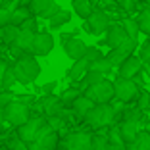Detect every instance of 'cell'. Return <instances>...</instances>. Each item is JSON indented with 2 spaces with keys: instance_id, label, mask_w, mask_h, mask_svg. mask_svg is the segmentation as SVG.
<instances>
[{
  "instance_id": "cell-1",
  "label": "cell",
  "mask_w": 150,
  "mask_h": 150,
  "mask_svg": "<svg viewBox=\"0 0 150 150\" xmlns=\"http://www.w3.org/2000/svg\"><path fill=\"white\" fill-rule=\"evenodd\" d=\"M12 69L16 73V79L21 85H31L39 79L40 64H39V60H35V56H21L13 62Z\"/></svg>"
},
{
  "instance_id": "cell-2",
  "label": "cell",
  "mask_w": 150,
  "mask_h": 150,
  "mask_svg": "<svg viewBox=\"0 0 150 150\" xmlns=\"http://www.w3.org/2000/svg\"><path fill=\"white\" fill-rule=\"evenodd\" d=\"M88 127L93 129H104V127H112L115 125V110L114 104H96L93 110L88 112V115L85 117Z\"/></svg>"
},
{
  "instance_id": "cell-3",
  "label": "cell",
  "mask_w": 150,
  "mask_h": 150,
  "mask_svg": "<svg viewBox=\"0 0 150 150\" xmlns=\"http://www.w3.org/2000/svg\"><path fill=\"white\" fill-rule=\"evenodd\" d=\"M31 119V110H29V98H19L6 106V121L13 127H21Z\"/></svg>"
},
{
  "instance_id": "cell-4",
  "label": "cell",
  "mask_w": 150,
  "mask_h": 150,
  "mask_svg": "<svg viewBox=\"0 0 150 150\" xmlns=\"http://www.w3.org/2000/svg\"><path fill=\"white\" fill-rule=\"evenodd\" d=\"M85 94H87L94 104H110L112 98H115V85L112 81L104 79L100 83L93 85V87L85 88Z\"/></svg>"
},
{
  "instance_id": "cell-5",
  "label": "cell",
  "mask_w": 150,
  "mask_h": 150,
  "mask_svg": "<svg viewBox=\"0 0 150 150\" xmlns=\"http://www.w3.org/2000/svg\"><path fill=\"white\" fill-rule=\"evenodd\" d=\"M114 85H115V98L119 102H123V104L137 100L139 94H141V87L133 79H125V77H119L117 75V79L114 81Z\"/></svg>"
},
{
  "instance_id": "cell-6",
  "label": "cell",
  "mask_w": 150,
  "mask_h": 150,
  "mask_svg": "<svg viewBox=\"0 0 150 150\" xmlns=\"http://www.w3.org/2000/svg\"><path fill=\"white\" fill-rule=\"evenodd\" d=\"M110 16H108L104 10H94L87 19H85V31L91 33V35L98 37L102 33H106L110 29Z\"/></svg>"
},
{
  "instance_id": "cell-7",
  "label": "cell",
  "mask_w": 150,
  "mask_h": 150,
  "mask_svg": "<svg viewBox=\"0 0 150 150\" xmlns=\"http://www.w3.org/2000/svg\"><path fill=\"white\" fill-rule=\"evenodd\" d=\"M44 125H46L44 117H40V115H33V117L29 119L25 125L18 127V135L27 142V144H31V142H35V141H37V137H39L40 129H42Z\"/></svg>"
},
{
  "instance_id": "cell-8",
  "label": "cell",
  "mask_w": 150,
  "mask_h": 150,
  "mask_svg": "<svg viewBox=\"0 0 150 150\" xmlns=\"http://www.w3.org/2000/svg\"><path fill=\"white\" fill-rule=\"evenodd\" d=\"M137 40L133 39H127L121 46H117V48H112L110 52H108V60H110L112 64H114V67H119L121 64L127 60L129 56H133V52H135V48H137Z\"/></svg>"
},
{
  "instance_id": "cell-9",
  "label": "cell",
  "mask_w": 150,
  "mask_h": 150,
  "mask_svg": "<svg viewBox=\"0 0 150 150\" xmlns=\"http://www.w3.org/2000/svg\"><path fill=\"white\" fill-rule=\"evenodd\" d=\"M27 6H29V10L35 16H39L42 19H50L60 10V6L56 4V0H29Z\"/></svg>"
},
{
  "instance_id": "cell-10",
  "label": "cell",
  "mask_w": 150,
  "mask_h": 150,
  "mask_svg": "<svg viewBox=\"0 0 150 150\" xmlns=\"http://www.w3.org/2000/svg\"><path fill=\"white\" fill-rule=\"evenodd\" d=\"M39 108L44 112L46 117H58V115H64V108H66V104L62 102L60 96L46 94V96L39 102Z\"/></svg>"
},
{
  "instance_id": "cell-11",
  "label": "cell",
  "mask_w": 150,
  "mask_h": 150,
  "mask_svg": "<svg viewBox=\"0 0 150 150\" xmlns=\"http://www.w3.org/2000/svg\"><path fill=\"white\" fill-rule=\"evenodd\" d=\"M93 148V135L87 131H75L66 141V150H91Z\"/></svg>"
},
{
  "instance_id": "cell-12",
  "label": "cell",
  "mask_w": 150,
  "mask_h": 150,
  "mask_svg": "<svg viewBox=\"0 0 150 150\" xmlns=\"http://www.w3.org/2000/svg\"><path fill=\"white\" fill-rule=\"evenodd\" d=\"M62 46H64V52H66L71 60H81V58H85L87 48H88V44L85 42L83 39H79V37H69V39H66L62 42Z\"/></svg>"
},
{
  "instance_id": "cell-13",
  "label": "cell",
  "mask_w": 150,
  "mask_h": 150,
  "mask_svg": "<svg viewBox=\"0 0 150 150\" xmlns=\"http://www.w3.org/2000/svg\"><path fill=\"white\" fill-rule=\"evenodd\" d=\"M129 39V35L125 33V27L119 25V23H114V25H110V29L106 31V39H104V44H106L108 48H117V46H121V44L125 42V40Z\"/></svg>"
},
{
  "instance_id": "cell-14",
  "label": "cell",
  "mask_w": 150,
  "mask_h": 150,
  "mask_svg": "<svg viewBox=\"0 0 150 150\" xmlns=\"http://www.w3.org/2000/svg\"><path fill=\"white\" fill-rule=\"evenodd\" d=\"M142 66H144L142 60L133 54V56H129L127 60L117 67V75H119V77H125V79H133L135 75H139L142 71Z\"/></svg>"
},
{
  "instance_id": "cell-15",
  "label": "cell",
  "mask_w": 150,
  "mask_h": 150,
  "mask_svg": "<svg viewBox=\"0 0 150 150\" xmlns=\"http://www.w3.org/2000/svg\"><path fill=\"white\" fill-rule=\"evenodd\" d=\"M54 48V39L50 33H37L35 35V40H33V48L31 52L35 56H46L50 54Z\"/></svg>"
},
{
  "instance_id": "cell-16",
  "label": "cell",
  "mask_w": 150,
  "mask_h": 150,
  "mask_svg": "<svg viewBox=\"0 0 150 150\" xmlns=\"http://www.w3.org/2000/svg\"><path fill=\"white\" fill-rule=\"evenodd\" d=\"M88 69H91V62H88L87 58H81V60H75L73 66L67 69V77H69L71 81H81L85 77V75L88 73Z\"/></svg>"
},
{
  "instance_id": "cell-17",
  "label": "cell",
  "mask_w": 150,
  "mask_h": 150,
  "mask_svg": "<svg viewBox=\"0 0 150 150\" xmlns=\"http://www.w3.org/2000/svg\"><path fill=\"white\" fill-rule=\"evenodd\" d=\"M94 106H96V104H94V102L91 100L87 94H83V96H79L77 100L73 102V104H71V110L75 112V115H77L79 119H85L88 115V112L93 110Z\"/></svg>"
},
{
  "instance_id": "cell-18",
  "label": "cell",
  "mask_w": 150,
  "mask_h": 150,
  "mask_svg": "<svg viewBox=\"0 0 150 150\" xmlns=\"http://www.w3.org/2000/svg\"><path fill=\"white\" fill-rule=\"evenodd\" d=\"M19 33H21V29H19L18 25H4L2 29H0V40L4 44H10L12 46L16 40H18V37H19Z\"/></svg>"
},
{
  "instance_id": "cell-19",
  "label": "cell",
  "mask_w": 150,
  "mask_h": 150,
  "mask_svg": "<svg viewBox=\"0 0 150 150\" xmlns=\"http://www.w3.org/2000/svg\"><path fill=\"white\" fill-rule=\"evenodd\" d=\"M71 6H73V12L77 13L79 18H83V19H87L88 16L94 12L91 0H71Z\"/></svg>"
},
{
  "instance_id": "cell-20",
  "label": "cell",
  "mask_w": 150,
  "mask_h": 150,
  "mask_svg": "<svg viewBox=\"0 0 150 150\" xmlns=\"http://www.w3.org/2000/svg\"><path fill=\"white\" fill-rule=\"evenodd\" d=\"M35 35L37 33L35 31H23L21 29V33H19V37H18V40L13 42V46H18L19 50H31L33 48V40H35Z\"/></svg>"
},
{
  "instance_id": "cell-21",
  "label": "cell",
  "mask_w": 150,
  "mask_h": 150,
  "mask_svg": "<svg viewBox=\"0 0 150 150\" xmlns=\"http://www.w3.org/2000/svg\"><path fill=\"white\" fill-rule=\"evenodd\" d=\"M69 19H71V13L67 12V10L60 8V10H58V12L52 16V18L48 19V25H50V29H60L62 25L69 23Z\"/></svg>"
},
{
  "instance_id": "cell-22",
  "label": "cell",
  "mask_w": 150,
  "mask_h": 150,
  "mask_svg": "<svg viewBox=\"0 0 150 150\" xmlns=\"http://www.w3.org/2000/svg\"><path fill=\"white\" fill-rule=\"evenodd\" d=\"M29 18H33V12L29 10V6H18V8L12 12V25L21 27V23L27 21Z\"/></svg>"
},
{
  "instance_id": "cell-23",
  "label": "cell",
  "mask_w": 150,
  "mask_h": 150,
  "mask_svg": "<svg viewBox=\"0 0 150 150\" xmlns=\"http://www.w3.org/2000/svg\"><path fill=\"white\" fill-rule=\"evenodd\" d=\"M112 69H114V64H112L106 56H102V58H98L96 62L91 64V69L88 71H98V73H102V75H108Z\"/></svg>"
},
{
  "instance_id": "cell-24",
  "label": "cell",
  "mask_w": 150,
  "mask_h": 150,
  "mask_svg": "<svg viewBox=\"0 0 150 150\" xmlns=\"http://www.w3.org/2000/svg\"><path fill=\"white\" fill-rule=\"evenodd\" d=\"M127 146H131V148H135V150H150V131H141L139 133V137L135 139V142H131V144H127Z\"/></svg>"
},
{
  "instance_id": "cell-25",
  "label": "cell",
  "mask_w": 150,
  "mask_h": 150,
  "mask_svg": "<svg viewBox=\"0 0 150 150\" xmlns=\"http://www.w3.org/2000/svg\"><path fill=\"white\" fill-rule=\"evenodd\" d=\"M121 25L125 27V33L129 35V39H133V40H139V33H141V27H139V21L137 19H131V18H127Z\"/></svg>"
},
{
  "instance_id": "cell-26",
  "label": "cell",
  "mask_w": 150,
  "mask_h": 150,
  "mask_svg": "<svg viewBox=\"0 0 150 150\" xmlns=\"http://www.w3.org/2000/svg\"><path fill=\"white\" fill-rule=\"evenodd\" d=\"M83 93H85L83 88L71 87V88H67V91H66V93H64V94H62L60 98H62V102L66 104V106H71V104H73V102L77 100L79 96H83Z\"/></svg>"
},
{
  "instance_id": "cell-27",
  "label": "cell",
  "mask_w": 150,
  "mask_h": 150,
  "mask_svg": "<svg viewBox=\"0 0 150 150\" xmlns=\"http://www.w3.org/2000/svg\"><path fill=\"white\" fill-rule=\"evenodd\" d=\"M6 146H8L10 150H31V148H29V144H27V142L19 137L18 133H16V135H12V137L8 139Z\"/></svg>"
},
{
  "instance_id": "cell-28",
  "label": "cell",
  "mask_w": 150,
  "mask_h": 150,
  "mask_svg": "<svg viewBox=\"0 0 150 150\" xmlns=\"http://www.w3.org/2000/svg\"><path fill=\"white\" fill-rule=\"evenodd\" d=\"M108 141H110V144H125L119 123H115V125L110 127V131H108Z\"/></svg>"
},
{
  "instance_id": "cell-29",
  "label": "cell",
  "mask_w": 150,
  "mask_h": 150,
  "mask_svg": "<svg viewBox=\"0 0 150 150\" xmlns=\"http://www.w3.org/2000/svg\"><path fill=\"white\" fill-rule=\"evenodd\" d=\"M104 79H106V77L102 73H98V71H88L83 77V91L88 88V87H93V85H96V83H100V81H104Z\"/></svg>"
},
{
  "instance_id": "cell-30",
  "label": "cell",
  "mask_w": 150,
  "mask_h": 150,
  "mask_svg": "<svg viewBox=\"0 0 150 150\" xmlns=\"http://www.w3.org/2000/svg\"><path fill=\"white\" fill-rule=\"evenodd\" d=\"M137 21H139V27H141V33H144V35L150 37V8L142 10Z\"/></svg>"
},
{
  "instance_id": "cell-31",
  "label": "cell",
  "mask_w": 150,
  "mask_h": 150,
  "mask_svg": "<svg viewBox=\"0 0 150 150\" xmlns=\"http://www.w3.org/2000/svg\"><path fill=\"white\" fill-rule=\"evenodd\" d=\"M108 144H110V141H108V133H104V135H93V148L91 150H106Z\"/></svg>"
},
{
  "instance_id": "cell-32",
  "label": "cell",
  "mask_w": 150,
  "mask_h": 150,
  "mask_svg": "<svg viewBox=\"0 0 150 150\" xmlns=\"http://www.w3.org/2000/svg\"><path fill=\"white\" fill-rule=\"evenodd\" d=\"M16 81H18V79H16V73H13V69H12V67H8V69H6L4 79H2V88H0V91H8V88H12Z\"/></svg>"
},
{
  "instance_id": "cell-33",
  "label": "cell",
  "mask_w": 150,
  "mask_h": 150,
  "mask_svg": "<svg viewBox=\"0 0 150 150\" xmlns=\"http://www.w3.org/2000/svg\"><path fill=\"white\" fill-rule=\"evenodd\" d=\"M137 108H141L142 112L150 110V93L141 91V94H139V98H137Z\"/></svg>"
},
{
  "instance_id": "cell-34",
  "label": "cell",
  "mask_w": 150,
  "mask_h": 150,
  "mask_svg": "<svg viewBox=\"0 0 150 150\" xmlns=\"http://www.w3.org/2000/svg\"><path fill=\"white\" fill-rule=\"evenodd\" d=\"M139 58L142 60V64H144V66H150V37H148V40H146V42H142L141 52H139Z\"/></svg>"
},
{
  "instance_id": "cell-35",
  "label": "cell",
  "mask_w": 150,
  "mask_h": 150,
  "mask_svg": "<svg viewBox=\"0 0 150 150\" xmlns=\"http://www.w3.org/2000/svg\"><path fill=\"white\" fill-rule=\"evenodd\" d=\"M102 56H104V54L100 52V48H98V46H88V48H87V54H85V58H87L91 64L96 62L98 58H102Z\"/></svg>"
},
{
  "instance_id": "cell-36",
  "label": "cell",
  "mask_w": 150,
  "mask_h": 150,
  "mask_svg": "<svg viewBox=\"0 0 150 150\" xmlns=\"http://www.w3.org/2000/svg\"><path fill=\"white\" fill-rule=\"evenodd\" d=\"M10 23H12V10L0 6V27L10 25Z\"/></svg>"
},
{
  "instance_id": "cell-37",
  "label": "cell",
  "mask_w": 150,
  "mask_h": 150,
  "mask_svg": "<svg viewBox=\"0 0 150 150\" xmlns=\"http://www.w3.org/2000/svg\"><path fill=\"white\" fill-rule=\"evenodd\" d=\"M16 100V98L12 96L10 93H4V91H0V106H8V104H12V102Z\"/></svg>"
},
{
  "instance_id": "cell-38",
  "label": "cell",
  "mask_w": 150,
  "mask_h": 150,
  "mask_svg": "<svg viewBox=\"0 0 150 150\" xmlns=\"http://www.w3.org/2000/svg\"><path fill=\"white\" fill-rule=\"evenodd\" d=\"M19 29H23V31H35V29H37V21H35V18H29L27 21H23Z\"/></svg>"
},
{
  "instance_id": "cell-39",
  "label": "cell",
  "mask_w": 150,
  "mask_h": 150,
  "mask_svg": "<svg viewBox=\"0 0 150 150\" xmlns=\"http://www.w3.org/2000/svg\"><path fill=\"white\" fill-rule=\"evenodd\" d=\"M117 4L121 6L123 10H127V12H131V10L135 8V4H137V0H117Z\"/></svg>"
},
{
  "instance_id": "cell-40",
  "label": "cell",
  "mask_w": 150,
  "mask_h": 150,
  "mask_svg": "<svg viewBox=\"0 0 150 150\" xmlns=\"http://www.w3.org/2000/svg\"><path fill=\"white\" fill-rule=\"evenodd\" d=\"M58 87V81H50V83L42 85V93L44 94H54V88Z\"/></svg>"
},
{
  "instance_id": "cell-41",
  "label": "cell",
  "mask_w": 150,
  "mask_h": 150,
  "mask_svg": "<svg viewBox=\"0 0 150 150\" xmlns=\"http://www.w3.org/2000/svg\"><path fill=\"white\" fill-rule=\"evenodd\" d=\"M8 125H10V123L6 121V108H4V106H0V131H4Z\"/></svg>"
},
{
  "instance_id": "cell-42",
  "label": "cell",
  "mask_w": 150,
  "mask_h": 150,
  "mask_svg": "<svg viewBox=\"0 0 150 150\" xmlns=\"http://www.w3.org/2000/svg\"><path fill=\"white\" fill-rule=\"evenodd\" d=\"M8 64L4 62V60H0V88H2V79H4V75H6V69H8Z\"/></svg>"
},
{
  "instance_id": "cell-43",
  "label": "cell",
  "mask_w": 150,
  "mask_h": 150,
  "mask_svg": "<svg viewBox=\"0 0 150 150\" xmlns=\"http://www.w3.org/2000/svg\"><path fill=\"white\" fill-rule=\"evenodd\" d=\"M106 150H127V144H108Z\"/></svg>"
},
{
  "instance_id": "cell-44",
  "label": "cell",
  "mask_w": 150,
  "mask_h": 150,
  "mask_svg": "<svg viewBox=\"0 0 150 150\" xmlns=\"http://www.w3.org/2000/svg\"><path fill=\"white\" fill-rule=\"evenodd\" d=\"M6 2H8V0H0V4H2V6H4V4H6Z\"/></svg>"
},
{
  "instance_id": "cell-45",
  "label": "cell",
  "mask_w": 150,
  "mask_h": 150,
  "mask_svg": "<svg viewBox=\"0 0 150 150\" xmlns=\"http://www.w3.org/2000/svg\"><path fill=\"white\" fill-rule=\"evenodd\" d=\"M146 131H150V123H148V127H146Z\"/></svg>"
},
{
  "instance_id": "cell-46",
  "label": "cell",
  "mask_w": 150,
  "mask_h": 150,
  "mask_svg": "<svg viewBox=\"0 0 150 150\" xmlns=\"http://www.w3.org/2000/svg\"><path fill=\"white\" fill-rule=\"evenodd\" d=\"M127 150H135V148H131V146H127Z\"/></svg>"
},
{
  "instance_id": "cell-47",
  "label": "cell",
  "mask_w": 150,
  "mask_h": 150,
  "mask_svg": "<svg viewBox=\"0 0 150 150\" xmlns=\"http://www.w3.org/2000/svg\"><path fill=\"white\" fill-rule=\"evenodd\" d=\"M146 2H150V0H146Z\"/></svg>"
},
{
  "instance_id": "cell-48",
  "label": "cell",
  "mask_w": 150,
  "mask_h": 150,
  "mask_svg": "<svg viewBox=\"0 0 150 150\" xmlns=\"http://www.w3.org/2000/svg\"><path fill=\"white\" fill-rule=\"evenodd\" d=\"M0 29H2V27H0Z\"/></svg>"
}]
</instances>
